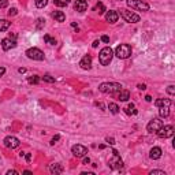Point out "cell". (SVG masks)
<instances>
[{"label":"cell","mask_w":175,"mask_h":175,"mask_svg":"<svg viewBox=\"0 0 175 175\" xmlns=\"http://www.w3.org/2000/svg\"><path fill=\"white\" fill-rule=\"evenodd\" d=\"M127 5L133 10L137 11H148L149 10V4L146 2H142V0H127Z\"/></svg>","instance_id":"obj_5"},{"label":"cell","mask_w":175,"mask_h":175,"mask_svg":"<svg viewBox=\"0 0 175 175\" xmlns=\"http://www.w3.org/2000/svg\"><path fill=\"white\" fill-rule=\"evenodd\" d=\"M131 52L133 51H131V46L129 44H120L115 48L114 55H116L119 59H127V57L131 56Z\"/></svg>","instance_id":"obj_3"},{"label":"cell","mask_w":175,"mask_h":175,"mask_svg":"<svg viewBox=\"0 0 175 175\" xmlns=\"http://www.w3.org/2000/svg\"><path fill=\"white\" fill-rule=\"evenodd\" d=\"M79 66H81V68H84V70H89V68L92 67V56H89V55L84 56L81 59V62H79Z\"/></svg>","instance_id":"obj_13"},{"label":"cell","mask_w":175,"mask_h":175,"mask_svg":"<svg viewBox=\"0 0 175 175\" xmlns=\"http://www.w3.org/2000/svg\"><path fill=\"white\" fill-rule=\"evenodd\" d=\"M19 73H21V74H23V73H26V68H23V67H21V68H19Z\"/></svg>","instance_id":"obj_43"},{"label":"cell","mask_w":175,"mask_h":175,"mask_svg":"<svg viewBox=\"0 0 175 175\" xmlns=\"http://www.w3.org/2000/svg\"><path fill=\"white\" fill-rule=\"evenodd\" d=\"M163 125L164 123H163V120H161L160 118H153V119L148 123L146 130H148V133H156V131H157Z\"/></svg>","instance_id":"obj_8"},{"label":"cell","mask_w":175,"mask_h":175,"mask_svg":"<svg viewBox=\"0 0 175 175\" xmlns=\"http://www.w3.org/2000/svg\"><path fill=\"white\" fill-rule=\"evenodd\" d=\"M26 56L33 60H44V52L38 48H29L26 51Z\"/></svg>","instance_id":"obj_7"},{"label":"cell","mask_w":175,"mask_h":175,"mask_svg":"<svg viewBox=\"0 0 175 175\" xmlns=\"http://www.w3.org/2000/svg\"><path fill=\"white\" fill-rule=\"evenodd\" d=\"M97 45H98V40H96L94 43L92 44V46H93V48H96V46H97Z\"/></svg>","instance_id":"obj_44"},{"label":"cell","mask_w":175,"mask_h":175,"mask_svg":"<svg viewBox=\"0 0 175 175\" xmlns=\"http://www.w3.org/2000/svg\"><path fill=\"white\" fill-rule=\"evenodd\" d=\"M118 100H120V101H127L129 98H130V92L129 90H125V89H122L120 92H118Z\"/></svg>","instance_id":"obj_19"},{"label":"cell","mask_w":175,"mask_h":175,"mask_svg":"<svg viewBox=\"0 0 175 175\" xmlns=\"http://www.w3.org/2000/svg\"><path fill=\"white\" fill-rule=\"evenodd\" d=\"M27 81H29V84L37 85L38 82H40V77H38V75H32V77H29V78H27Z\"/></svg>","instance_id":"obj_27"},{"label":"cell","mask_w":175,"mask_h":175,"mask_svg":"<svg viewBox=\"0 0 175 175\" xmlns=\"http://www.w3.org/2000/svg\"><path fill=\"white\" fill-rule=\"evenodd\" d=\"M118 18H119V14H118L116 11H114V10H109L108 12L105 14V21L109 22V23H115V22H118Z\"/></svg>","instance_id":"obj_15"},{"label":"cell","mask_w":175,"mask_h":175,"mask_svg":"<svg viewBox=\"0 0 175 175\" xmlns=\"http://www.w3.org/2000/svg\"><path fill=\"white\" fill-rule=\"evenodd\" d=\"M59 138H60V137H59V136H55V137H53V138H52V141H51V145H53V144H55V142H56V141H57V139H59Z\"/></svg>","instance_id":"obj_38"},{"label":"cell","mask_w":175,"mask_h":175,"mask_svg":"<svg viewBox=\"0 0 175 175\" xmlns=\"http://www.w3.org/2000/svg\"><path fill=\"white\" fill-rule=\"evenodd\" d=\"M64 171V168H63L62 164L59 163H53V164H49V172L51 174H62V172Z\"/></svg>","instance_id":"obj_16"},{"label":"cell","mask_w":175,"mask_h":175,"mask_svg":"<svg viewBox=\"0 0 175 175\" xmlns=\"http://www.w3.org/2000/svg\"><path fill=\"white\" fill-rule=\"evenodd\" d=\"M159 115L160 118H167L170 115V107H159Z\"/></svg>","instance_id":"obj_21"},{"label":"cell","mask_w":175,"mask_h":175,"mask_svg":"<svg viewBox=\"0 0 175 175\" xmlns=\"http://www.w3.org/2000/svg\"><path fill=\"white\" fill-rule=\"evenodd\" d=\"M44 41H45L46 44H49V45H56V40H55L53 37H51L49 34L44 36Z\"/></svg>","instance_id":"obj_24"},{"label":"cell","mask_w":175,"mask_h":175,"mask_svg":"<svg viewBox=\"0 0 175 175\" xmlns=\"http://www.w3.org/2000/svg\"><path fill=\"white\" fill-rule=\"evenodd\" d=\"M108 109H109V112L114 114V115H116L118 112H119V107H118L116 103H109L108 104Z\"/></svg>","instance_id":"obj_23"},{"label":"cell","mask_w":175,"mask_h":175,"mask_svg":"<svg viewBox=\"0 0 175 175\" xmlns=\"http://www.w3.org/2000/svg\"><path fill=\"white\" fill-rule=\"evenodd\" d=\"M7 175H18V171H15V170H10V171H7Z\"/></svg>","instance_id":"obj_36"},{"label":"cell","mask_w":175,"mask_h":175,"mask_svg":"<svg viewBox=\"0 0 175 175\" xmlns=\"http://www.w3.org/2000/svg\"><path fill=\"white\" fill-rule=\"evenodd\" d=\"M53 3L57 7H66V5L70 3V0H53Z\"/></svg>","instance_id":"obj_26"},{"label":"cell","mask_w":175,"mask_h":175,"mask_svg":"<svg viewBox=\"0 0 175 175\" xmlns=\"http://www.w3.org/2000/svg\"><path fill=\"white\" fill-rule=\"evenodd\" d=\"M138 89H141V90H145V89H146V86H145L144 84H142V85L139 84V85H138Z\"/></svg>","instance_id":"obj_41"},{"label":"cell","mask_w":175,"mask_h":175,"mask_svg":"<svg viewBox=\"0 0 175 175\" xmlns=\"http://www.w3.org/2000/svg\"><path fill=\"white\" fill-rule=\"evenodd\" d=\"M82 175H93V172H82Z\"/></svg>","instance_id":"obj_46"},{"label":"cell","mask_w":175,"mask_h":175,"mask_svg":"<svg viewBox=\"0 0 175 175\" xmlns=\"http://www.w3.org/2000/svg\"><path fill=\"white\" fill-rule=\"evenodd\" d=\"M167 93H168L170 96H174L175 94V86H174V85H170V86L167 88Z\"/></svg>","instance_id":"obj_30"},{"label":"cell","mask_w":175,"mask_h":175,"mask_svg":"<svg viewBox=\"0 0 175 175\" xmlns=\"http://www.w3.org/2000/svg\"><path fill=\"white\" fill-rule=\"evenodd\" d=\"M30 160H32V155L27 153V155H26V161H27V163H30Z\"/></svg>","instance_id":"obj_40"},{"label":"cell","mask_w":175,"mask_h":175,"mask_svg":"<svg viewBox=\"0 0 175 175\" xmlns=\"http://www.w3.org/2000/svg\"><path fill=\"white\" fill-rule=\"evenodd\" d=\"M71 152H73V155L75 156V157H84V156L88 155V148L81 144H77L71 148Z\"/></svg>","instance_id":"obj_9"},{"label":"cell","mask_w":175,"mask_h":175,"mask_svg":"<svg viewBox=\"0 0 175 175\" xmlns=\"http://www.w3.org/2000/svg\"><path fill=\"white\" fill-rule=\"evenodd\" d=\"M74 8H75V11H78V12H84L88 8V2L86 0H75Z\"/></svg>","instance_id":"obj_14"},{"label":"cell","mask_w":175,"mask_h":175,"mask_svg":"<svg viewBox=\"0 0 175 175\" xmlns=\"http://www.w3.org/2000/svg\"><path fill=\"white\" fill-rule=\"evenodd\" d=\"M112 153H114V160H109V166L111 167H114V168H122L123 167V161L120 160V157H119V153L116 152V150H112Z\"/></svg>","instance_id":"obj_11"},{"label":"cell","mask_w":175,"mask_h":175,"mask_svg":"<svg viewBox=\"0 0 175 175\" xmlns=\"http://www.w3.org/2000/svg\"><path fill=\"white\" fill-rule=\"evenodd\" d=\"M145 100H146V101H152V97H150V96H145Z\"/></svg>","instance_id":"obj_45"},{"label":"cell","mask_w":175,"mask_h":175,"mask_svg":"<svg viewBox=\"0 0 175 175\" xmlns=\"http://www.w3.org/2000/svg\"><path fill=\"white\" fill-rule=\"evenodd\" d=\"M7 5H8L7 0H0V8H5Z\"/></svg>","instance_id":"obj_33"},{"label":"cell","mask_w":175,"mask_h":175,"mask_svg":"<svg viewBox=\"0 0 175 175\" xmlns=\"http://www.w3.org/2000/svg\"><path fill=\"white\" fill-rule=\"evenodd\" d=\"M52 18L57 22H64L66 21V15L63 14V11H53L52 12Z\"/></svg>","instance_id":"obj_20"},{"label":"cell","mask_w":175,"mask_h":175,"mask_svg":"<svg viewBox=\"0 0 175 175\" xmlns=\"http://www.w3.org/2000/svg\"><path fill=\"white\" fill-rule=\"evenodd\" d=\"M15 46H16L15 40H11V38H3L2 40V48L4 51H10V49L15 48Z\"/></svg>","instance_id":"obj_12"},{"label":"cell","mask_w":175,"mask_h":175,"mask_svg":"<svg viewBox=\"0 0 175 175\" xmlns=\"http://www.w3.org/2000/svg\"><path fill=\"white\" fill-rule=\"evenodd\" d=\"M171 100H170V98H157V100L155 101V105L157 107H170L171 105Z\"/></svg>","instance_id":"obj_18"},{"label":"cell","mask_w":175,"mask_h":175,"mask_svg":"<svg viewBox=\"0 0 175 175\" xmlns=\"http://www.w3.org/2000/svg\"><path fill=\"white\" fill-rule=\"evenodd\" d=\"M96 11H97L98 14H104V11H105V7H104L103 3H97V5H96Z\"/></svg>","instance_id":"obj_28"},{"label":"cell","mask_w":175,"mask_h":175,"mask_svg":"<svg viewBox=\"0 0 175 175\" xmlns=\"http://www.w3.org/2000/svg\"><path fill=\"white\" fill-rule=\"evenodd\" d=\"M10 25L11 23L7 21V19H0V32H5V30H8Z\"/></svg>","instance_id":"obj_22"},{"label":"cell","mask_w":175,"mask_h":175,"mask_svg":"<svg viewBox=\"0 0 175 175\" xmlns=\"http://www.w3.org/2000/svg\"><path fill=\"white\" fill-rule=\"evenodd\" d=\"M105 141L108 142L109 145H114V144H115V139L112 138V137H107V138H105Z\"/></svg>","instance_id":"obj_34"},{"label":"cell","mask_w":175,"mask_h":175,"mask_svg":"<svg viewBox=\"0 0 175 175\" xmlns=\"http://www.w3.org/2000/svg\"><path fill=\"white\" fill-rule=\"evenodd\" d=\"M123 89L122 84H118V82H103L98 86V90L107 94H115V93L120 92Z\"/></svg>","instance_id":"obj_1"},{"label":"cell","mask_w":175,"mask_h":175,"mask_svg":"<svg viewBox=\"0 0 175 175\" xmlns=\"http://www.w3.org/2000/svg\"><path fill=\"white\" fill-rule=\"evenodd\" d=\"M101 41H103V43H107V44H108V43H109V37H108V36H103V37H101Z\"/></svg>","instance_id":"obj_35"},{"label":"cell","mask_w":175,"mask_h":175,"mask_svg":"<svg viewBox=\"0 0 175 175\" xmlns=\"http://www.w3.org/2000/svg\"><path fill=\"white\" fill-rule=\"evenodd\" d=\"M156 134H157L160 138H171L172 136H174V127H172L171 125H166V126H161L160 129H159L157 131H156Z\"/></svg>","instance_id":"obj_6"},{"label":"cell","mask_w":175,"mask_h":175,"mask_svg":"<svg viewBox=\"0 0 175 175\" xmlns=\"http://www.w3.org/2000/svg\"><path fill=\"white\" fill-rule=\"evenodd\" d=\"M15 14H16V8H11V10L10 11H8V15H15Z\"/></svg>","instance_id":"obj_37"},{"label":"cell","mask_w":175,"mask_h":175,"mask_svg":"<svg viewBox=\"0 0 175 175\" xmlns=\"http://www.w3.org/2000/svg\"><path fill=\"white\" fill-rule=\"evenodd\" d=\"M34 4L37 8H44L48 4V0H34Z\"/></svg>","instance_id":"obj_25"},{"label":"cell","mask_w":175,"mask_h":175,"mask_svg":"<svg viewBox=\"0 0 175 175\" xmlns=\"http://www.w3.org/2000/svg\"><path fill=\"white\" fill-rule=\"evenodd\" d=\"M43 79L45 82H49V84H53V82H55V78H53V77H51L49 74H45V75L43 77Z\"/></svg>","instance_id":"obj_29"},{"label":"cell","mask_w":175,"mask_h":175,"mask_svg":"<svg viewBox=\"0 0 175 175\" xmlns=\"http://www.w3.org/2000/svg\"><path fill=\"white\" fill-rule=\"evenodd\" d=\"M82 163H84V164H89L90 163V159L89 157H85V156H84V160H82Z\"/></svg>","instance_id":"obj_39"},{"label":"cell","mask_w":175,"mask_h":175,"mask_svg":"<svg viewBox=\"0 0 175 175\" xmlns=\"http://www.w3.org/2000/svg\"><path fill=\"white\" fill-rule=\"evenodd\" d=\"M120 16H122L126 22H129V23H137V22H139V15H138V14L133 12V11L125 10V8L120 10Z\"/></svg>","instance_id":"obj_4"},{"label":"cell","mask_w":175,"mask_h":175,"mask_svg":"<svg viewBox=\"0 0 175 175\" xmlns=\"http://www.w3.org/2000/svg\"><path fill=\"white\" fill-rule=\"evenodd\" d=\"M161 148H159V146H153L152 149H150V152H149V157L152 159V160H157V159H160L161 157Z\"/></svg>","instance_id":"obj_17"},{"label":"cell","mask_w":175,"mask_h":175,"mask_svg":"<svg viewBox=\"0 0 175 175\" xmlns=\"http://www.w3.org/2000/svg\"><path fill=\"white\" fill-rule=\"evenodd\" d=\"M44 25H45V21H44L43 18H38L37 19V29H41Z\"/></svg>","instance_id":"obj_32"},{"label":"cell","mask_w":175,"mask_h":175,"mask_svg":"<svg viewBox=\"0 0 175 175\" xmlns=\"http://www.w3.org/2000/svg\"><path fill=\"white\" fill-rule=\"evenodd\" d=\"M3 144H4L5 148H10V149H15V148L19 146V144H21V142H19V139L16 138V137L8 136V137H5V138H4Z\"/></svg>","instance_id":"obj_10"},{"label":"cell","mask_w":175,"mask_h":175,"mask_svg":"<svg viewBox=\"0 0 175 175\" xmlns=\"http://www.w3.org/2000/svg\"><path fill=\"white\" fill-rule=\"evenodd\" d=\"M4 73H5V68L4 67H0V77H2Z\"/></svg>","instance_id":"obj_42"},{"label":"cell","mask_w":175,"mask_h":175,"mask_svg":"<svg viewBox=\"0 0 175 175\" xmlns=\"http://www.w3.org/2000/svg\"><path fill=\"white\" fill-rule=\"evenodd\" d=\"M112 57H114V51L111 46H104L98 53V60L101 66H108L112 62Z\"/></svg>","instance_id":"obj_2"},{"label":"cell","mask_w":175,"mask_h":175,"mask_svg":"<svg viewBox=\"0 0 175 175\" xmlns=\"http://www.w3.org/2000/svg\"><path fill=\"white\" fill-rule=\"evenodd\" d=\"M149 174H150V175H166V172L161 171V170H152Z\"/></svg>","instance_id":"obj_31"}]
</instances>
